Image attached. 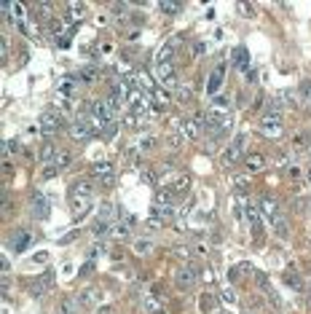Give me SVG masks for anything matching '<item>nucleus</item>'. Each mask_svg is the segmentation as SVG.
Returning <instances> with one entry per match:
<instances>
[{
  "label": "nucleus",
  "instance_id": "6e6d98bb",
  "mask_svg": "<svg viewBox=\"0 0 311 314\" xmlns=\"http://www.w3.org/2000/svg\"><path fill=\"white\" fill-rule=\"evenodd\" d=\"M274 164H276V167H284V164H287V156H284V153H276V156H274Z\"/></svg>",
  "mask_w": 311,
  "mask_h": 314
},
{
  "label": "nucleus",
  "instance_id": "a19ab883",
  "mask_svg": "<svg viewBox=\"0 0 311 314\" xmlns=\"http://www.w3.org/2000/svg\"><path fill=\"white\" fill-rule=\"evenodd\" d=\"M167 145H169V151H180L182 134H169V137H167Z\"/></svg>",
  "mask_w": 311,
  "mask_h": 314
},
{
  "label": "nucleus",
  "instance_id": "09e8293b",
  "mask_svg": "<svg viewBox=\"0 0 311 314\" xmlns=\"http://www.w3.org/2000/svg\"><path fill=\"white\" fill-rule=\"evenodd\" d=\"M223 301H225V304H236V293L231 290V287H225V290H223Z\"/></svg>",
  "mask_w": 311,
  "mask_h": 314
},
{
  "label": "nucleus",
  "instance_id": "20e7f679",
  "mask_svg": "<svg viewBox=\"0 0 311 314\" xmlns=\"http://www.w3.org/2000/svg\"><path fill=\"white\" fill-rule=\"evenodd\" d=\"M244 148H247V134H236L231 148L223 153V167H234V164L244 156Z\"/></svg>",
  "mask_w": 311,
  "mask_h": 314
},
{
  "label": "nucleus",
  "instance_id": "5701e85b",
  "mask_svg": "<svg viewBox=\"0 0 311 314\" xmlns=\"http://www.w3.org/2000/svg\"><path fill=\"white\" fill-rule=\"evenodd\" d=\"M59 94L72 100V97H75V81H72V78H62V81H59Z\"/></svg>",
  "mask_w": 311,
  "mask_h": 314
},
{
  "label": "nucleus",
  "instance_id": "dca6fc26",
  "mask_svg": "<svg viewBox=\"0 0 311 314\" xmlns=\"http://www.w3.org/2000/svg\"><path fill=\"white\" fill-rule=\"evenodd\" d=\"M75 81H81V83L91 86V83H97V81H100V70H97L94 65H86V67H81V70H78Z\"/></svg>",
  "mask_w": 311,
  "mask_h": 314
},
{
  "label": "nucleus",
  "instance_id": "5fc2aeb1",
  "mask_svg": "<svg viewBox=\"0 0 311 314\" xmlns=\"http://www.w3.org/2000/svg\"><path fill=\"white\" fill-rule=\"evenodd\" d=\"M303 143H306V137H303V134H298V137L292 140V148H295V151H303Z\"/></svg>",
  "mask_w": 311,
  "mask_h": 314
},
{
  "label": "nucleus",
  "instance_id": "f3484780",
  "mask_svg": "<svg viewBox=\"0 0 311 314\" xmlns=\"http://www.w3.org/2000/svg\"><path fill=\"white\" fill-rule=\"evenodd\" d=\"M150 100H153V105H158V108H167V105L172 102V97H169V91L164 89L161 83H156L153 91H150Z\"/></svg>",
  "mask_w": 311,
  "mask_h": 314
},
{
  "label": "nucleus",
  "instance_id": "79ce46f5",
  "mask_svg": "<svg viewBox=\"0 0 311 314\" xmlns=\"http://www.w3.org/2000/svg\"><path fill=\"white\" fill-rule=\"evenodd\" d=\"M284 282H287L290 287H295V290H303V279L298 274H287V276H284Z\"/></svg>",
  "mask_w": 311,
  "mask_h": 314
},
{
  "label": "nucleus",
  "instance_id": "4c0bfd02",
  "mask_svg": "<svg viewBox=\"0 0 311 314\" xmlns=\"http://www.w3.org/2000/svg\"><path fill=\"white\" fill-rule=\"evenodd\" d=\"M35 8H38L40 14L46 16V19H54V16H51V14H54V3H46V0H40V3L35 5Z\"/></svg>",
  "mask_w": 311,
  "mask_h": 314
},
{
  "label": "nucleus",
  "instance_id": "13d9d810",
  "mask_svg": "<svg viewBox=\"0 0 311 314\" xmlns=\"http://www.w3.org/2000/svg\"><path fill=\"white\" fill-rule=\"evenodd\" d=\"M11 272V263H8V258H3V276H8Z\"/></svg>",
  "mask_w": 311,
  "mask_h": 314
},
{
  "label": "nucleus",
  "instance_id": "7c9ffc66",
  "mask_svg": "<svg viewBox=\"0 0 311 314\" xmlns=\"http://www.w3.org/2000/svg\"><path fill=\"white\" fill-rule=\"evenodd\" d=\"M134 252H137V255H148V252H153V242H148V239H137V242H134Z\"/></svg>",
  "mask_w": 311,
  "mask_h": 314
},
{
  "label": "nucleus",
  "instance_id": "9d476101",
  "mask_svg": "<svg viewBox=\"0 0 311 314\" xmlns=\"http://www.w3.org/2000/svg\"><path fill=\"white\" fill-rule=\"evenodd\" d=\"M196 266H188L182 269V272H177V276H174V285L180 287V290H191L193 285H196Z\"/></svg>",
  "mask_w": 311,
  "mask_h": 314
},
{
  "label": "nucleus",
  "instance_id": "ddd939ff",
  "mask_svg": "<svg viewBox=\"0 0 311 314\" xmlns=\"http://www.w3.org/2000/svg\"><path fill=\"white\" fill-rule=\"evenodd\" d=\"M180 134L185 140H199L201 137V121H196V118H182L180 121Z\"/></svg>",
  "mask_w": 311,
  "mask_h": 314
},
{
  "label": "nucleus",
  "instance_id": "2f4dec72",
  "mask_svg": "<svg viewBox=\"0 0 311 314\" xmlns=\"http://www.w3.org/2000/svg\"><path fill=\"white\" fill-rule=\"evenodd\" d=\"M129 234H132V229H129L126 223H115V226H113V231H110V236H115V239H126Z\"/></svg>",
  "mask_w": 311,
  "mask_h": 314
},
{
  "label": "nucleus",
  "instance_id": "3c124183",
  "mask_svg": "<svg viewBox=\"0 0 311 314\" xmlns=\"http://www.w3.org/2000/svg\"><path fill=\"white\" fill-rule=\"evenodd\" d=\"M91 272H94V261H86V263L81 266V272H78V274H81V276H86V274H91Z\"/></svg>",
  "mask_w": 311,
  "mask_h": 314
},
{
  "label": "nucleus",
  "instance_id": "de8ad7c7",
  "mask_svg": "<svg viewBox=\"0 0 311 314\" xmlns=\"http://www.w3.org/2000/svg\"><path fill=\"white\" fill-rule=\"evenodd\" d=\"M115 70H118L121 76H132V65H129V62H118V65H115ZM132 78H134V76H132Z\"/></svg>",
  "mask_w": 311,
  "mask_h": 314
},
{
  "label": "nucleus",
  "instance_id": "680f3d73",
  "mask_svg": "<svg viewBox=\"0 0 311 314\" xmlns=\"http://www.w3.org/2000/svg\"><path fill=\"white\" fill-rule=\"evenodd\" d=\"M3 169H5V172H14V164H11V158H5V164H3Z\"/></svg>",
  "mask_w": 311,
  "mask_h": 314
},
{
  "label": "nucleus",
  "instance_id": "864d4df0",
  "mask_svg": "<svg viewBox=\"0 0 311 314\" xmlns=\"http://www.w3.org/2000/svg\"><path fill=\"white\" fill-rule=\"evenodd\" d=\"M174 252H177V258H182V261L191 258V250H188V247H174Z\"/></svg>",
  "mask_w": 311,
  "mask_h": 314
},
{
  "label": "nucleus",
  "instance_id": "37998d69",
  "mask_svg": "<svg viewBox=\"0 0 311 314\" xmlns=\"http://www.w3.org/2000/svg\"><path fill=\"white\" fill-rule=\"evenodd\" d=\"M234 186L239 188V194H244L247 186H249V177H247V175H236V177H234Z\"/></svg>",
  "mask_w": 311,
  "mask_h": 314
},
{
  "label": "nucleus",
  "instance_id": "473e14b6",
  "mask_svg": "<svg viewBox=\"0 0 311 314\" xmlns=\"http://www.w3.org/2000/svg\"><path fill=\"white\" fill-rule=\"evenodd\" d=\"M94 298H97V290H83L81 295H78V306H81V309H83V306H91V304H94Z\"/></svg>",
  "mask_w": 311,
  "mask_h": 314
},
{
  "label": "nucleus",
  "instance_id": "4468645a",
  "mask_svg": "<svg viewBox=\"0 0 311 314\" xmlns=\"http://www.w3.org/2000/svg\"><path fill=\"white\" fill-rule=\"evenodd\" d=\"M33 215L38 220H46L48 218V199L40 194V191H35V194H33Z\"/></svg>",
  "mask_w": 311,
  "mask_h": 314
},
{
  "label": "nucleus",
  "instance_id": "0e129e2a",
  "mask_svg": "<svg viewBox=\"0 0 311 314\" xmlns=\"http://www.w3.org/2000/svg\"><path fill=\"white\" fill-rule=\"evenodd\" d=\"M57 46L59 48H67V38H57Z\"/></svg>",
  "mask_w": 311,
  "mask_h": 314
},
{
  "label": "nucleus",
  "instance_id": "a18cd8bd",
  "mask_svg": "<svg viewBox=\"0 0 311 314\" xmlns=\"http://www.w3.org/2000/svg\"><path fill=\"white\" fill-rule=\"evenodd\" d=\"M54 276H57V272H54V269H48V272H43V276H40V279L46 282V287H48V290L54 287Z\"/></svg>",
  "mask_w": 311,
  "mask_h": 314
},
{
  "label": "nucleus",
  "instance_id": "f704fd0d",
  "mask_svg": "<svg viewBox=\"0 0 311 314\" xmlns=\"http://www.w3.org/2000/svg\"><path fill=\"white\" fill-rule=\"evenodd\" d=\"M158 8H161L167 16H174V14H180V11H182V5L180 3H158Z\"/></svg>",
  "mask_w": 311,
  "mask_h": 314
},
{
  "label": "nucleus",
  "instance_id": "8fccbe9b",
  "mask_svg": "<svg viewBox=\"0 0 311 314\" xmlns=\"http://www.w3.org/2000/svg\"><path fill=\"white\" fill-rule=\"evenodd\" d=\"M180 100H193V86H182V89H180Z\"/></svg>",
  "mask_w": 311,
  "mask_h": 314
},
{
  "label": "nucleus",
  "instance_id": "0eeeda50",
  "mask_svg": "<svg viewBox=\"0 0 311 314\" xmlns=\"http://www.w3.org/2000/svg\"><path fill=\"white\" fill-rule=\"evenodd\" d=\"M223 81H225V62H220L215 70L209 73V78H207V94L217 97V91L223 89Z\"/></svg>",
  "mask_w": 311,
  "mask_h": 314
},
{
  "label": "nucleus",
  "instance_id": "bf43d9fd",
  "mask_svg": "<svg viewBox=\"0 0 311 314\" xmlns=\"http://www.w3.org/2000/svg\"><path fill=\"white\" fill-rule=\"evenodd\" d=\"M78 236V231H70V234H67V236L62 239V244H67V242H72V239H75Z\"/></svg>",
  "mask_w": 311,
  "mask_h": 314
},
{
  "label": "nucleus",
  "instance_id": "cd10ccee",
  "mask_svg": "<svg viewBox=\"0 0 311 314\" xmlns=\"http://www.w3.org/2000/svg\"><path fill=\"white\" fill-rule=\"evenodd\" d=\"M54 105H57V113H62V116H70L72 113V100H67V97H62V94L54 100Z\"/></svg>",
  "mask_w": 311,
  "mask_h": 314
},
{
  "label": "nucleus",
  "instance_id": "a878e982",
  "mask_svg": "<svg viewBox=\"0 0 311 314\" xmlns=\"http://www.w3.org/2000/svg\"><path fill=\"white\" fill-rule=\"evenodd\" d=\"M201 309L209 312V314H217V298H215V295H209V293H204V295H201Z\"/></svg>",
  "mask_w": 311,
  "mask_h": 314
},
{
  "label": "nucleus",
  "instance_id": "6ab92c4d",
  "mask_svg": "<svg viewBox=\"0 0 311 314\" xmlns=\"http://www.w3.org/2000/svg\"><path fill=\"white\" fill-rule=\"evenodd\" d=\"M231 62H234V67H239V70H247V67H249V54H247V48H244V46L234 48V57H231Z\"/></svg>",
  "mask_w": 311,
  "mask_h": 314
},
{
  "label": "nucleus",
  "instance_id": "6e6552de",
  "mask_svg": "<svg viewBox=\"0 0 311 314\" xmlns=\"http://www.w3.org/2000/svg\"><path fill=\"white\" fill-rule=\"evenodd\" d=\"M260 132L266 134V137H282V116H263V121H260Z\"/></svg>",
  "mask_w": 311,
  "mask_h": 314
},
{
  "label": "nucleus",
  "instance_id": "e433bc0d",
  "mask_svg": "<svg viewBox=\"0 0 311 314\" xmlns=\"http://www.w3.org/2000/svg\"><path fill=\"white\" fill-rule=\"evenodd\" d=\"M100 220H107V223L113 220V204H110V201L100 204Z\"/></svg>",
  "mask_w": 311,
  "mask_h": 314
},
{
  "label": "nucleus",
  "instance_id": "c9c22d12",
  "mask_svg": "<svg viewBox=\"0 0 311 314\" xmlns=\"http://www.w3.org/2000/svg\"><path fill=\"white\" fill-rule=\"evenodd\" d=\"M156 145H158V140H156V137H150V134H145V137L139 140V145H137V148H139V151H153Z\"/></svg>",
  "mask_w": 311,
  "mask_h": 314
},
{
  "label": "nucleus",
  "instance_id": "7ed1b4c3",
  "mask_svg": "<svg viewBox=\"0 0 311 314\" xmlns=\"http://www.w3.org/2000/svg\"><path fill=\"white\" fill-rule=\"evenodd\" d=\"M91 177H94L102 188L115 186V169H113V164H107V161H97L94 167H91Z\"/></svg>",
  "mask_w": 311,
  "mask_h": 314
},
{
  "label": "nucleus",
  "instance_id": "f8f14e48",
  "mask_svg": "<svg viewBox=\"0 0 311 314\" xmlns=\"http://www.w3.org/2000/svg\"><path fill=\"white\" fill-rule=\"evenodd\" d=\"M244 212H247V220H249V229H252V234L258 236L260 234V204H255V201H249L247 199V204H244Z\"/></svg>",
  "mask_w": 311,
  "mask_h": 314
},
{
  "label": "nucleus",
  "instance_id": "39448f33",
  "mask_svg": "<svg viewBox=\"0 0 311 314\" xmlns=\"http://www.w3.org/2000/svg\"><path fill=\"white\" fill-rule=\"evenodd\" d=\"M67 134H70L75 143H86V140L94 137V129H91L89 121H83V118H75L70 126H67Z\"/></svg>",
  "mask_w": 311,
  "mask_h": 314
},
{
  "label": "nucleus",
  "instance_id": "f03ea898",
  "mask_svg": "<svg viewBox=\"0 0 311 314\" xmlns=\"http://www.w3.org/2000/svg\"><path fill=\"white\" fill-rule=\"evenodd\" d=\"M38 126H40L43 134H54V132H59V129L65 126V116L57 113V110H43L40 118H38Z\"/></svg>",
  "mask_w": 311,
  "mask_h": 314
},
{
  "label": "nucleus",
  "instance_id": "c756f323",
  "mask_svg": "<svg viewBox=\"0 0 311 314\" xmlns=\"http://www.w3.org/2000/svg\"><path fill=\"white\" fill-rule=\"evenodd\" d=\"M274 234H276V236L279 239H287L290 236V223H287V220H276V223H274Z\"/></svg>",
  "mask_w": 311,
  "mask_h": 314
},
{
  "label": "nucleus",
  "instance_id": "4d7b16f0",
  "mask_svg": "<svg viewBox=\"0 0 311 314\" xmlns=\"http://www.w3.org/2000/svg\"><path fill=\"white\" fill-rule=\"evenodd\" d=\"M97 314H115L113 306H102V309H97Z\"/></svg>",
  "mask_w": 311,
  "mask_h": 314
},
{
  "label": "nucleus",
  "instance_id": "4be33fe9",
  "mask_svg": "<svg viewBox=\"0 0 311 314\" xmlns=\"http://www.w3.org/2000/svg\"><path fill=\"white\" fill-rule=\"evenodd\" d=\"M70 164H72V153L67 151V148H59V156H57V161H54V167L62 172V169L70 167Z\"/></svg>",
  "mask_w": 311,
  "mask_h": 314
},
{
  "label": "nucleus",
  "instance_id": "bb28decb",
  "mask_svg": "<svg viewBox=\"0 0 311 314\" xmlns=\"http://www.w3.org/2000/svg\"><path fill=\"white\" fill-rule=\"evenodd\" d=\"M110 231H113V226L107 223V220H97V223H94V236H97V239L110 236Z\"/></svg>",
  "mask_w": 311,
  "mask_h": 314
},
{
  "label": "nucleus",
  "instance_id": "aec40b11",
  "mask_svg": "<svg viewBox=\"0 0 311 314\" xmlns=\"http://www.w3.org/2000/svg\"><path fill=\"white\" fill-rule=\"evenodd\" d=\"M172 201H174V191L172 188L156 191V207H172Z\"/></svg>",
  "mask_w": 311,
  "mask_h": 314
},
{
  "label": "nucleus",
  "instance_id": "423d86ee",
  "mask_svg": "<svg viewBox=\"0 0 311 314\" xmlns=\"http://www.w3.org/2000/svg\"><path fill=\"white\" fill-rule=\"evenodd\" d=\"M156 73H158V81H161L164 89H177V70H174L172 62H161L156 65Z\"/></svg>",
  "mask_w": 311,
  "mask_h": 314
},
{
  "label": "nucleus",
  "instance_id": "2eb2a0df",
  "mask_svg": "<svg viewBox=\"0 0 311 314\" xmlns=\"http://www.w3.org/2000/svg\"><path fill=\"white\" fill-rule=\"evenodd\" d=\"M266 167V158H263V153H247L244 156V169H247V175H255V172H263Z\"/></svg>",
  "mask_w": 311,
  "mask_h": 314
},
{
  "label": "nucleus",
  "instance_id": "1a4fd4ad",
  "mask_svg": "<svg viewBox=\"0 0 311 314\" xmlns=\"http://www.w3.org/2000/svg\"><path fill=\"white\" fill-rule=\"evenodd\" d=\"M30 242H33V234H30V231H22V229L14 231V234L8 236V247L14 250V252H24V250L30 247Z\"/></svg>",
  "mask_w": 311,
  "mask_h": 314
},
{
  "label": "nucleus",
  "instance_id": "69168bd1",
  "mask_svg": "<svg viewBox=\"0 0 311 314\" xmlns=\"http://www.w3.org/2000/svg\"><path fill=\"white\" fill-rule=\"evenodd\" d=\"M309 180H311V175H309Z\"/></svg>",
  "mask_w": 311,
  "mask_h": 314
},
{
  "label": "nucleus",
  "instance_id": "052dcab7",
  "mask_svg": "<svg viewBox=\"0 0 311 314\" xmlns=\"http://www.w3.org/2000/svg\"><path fill=\"white\" fill-rule=\"evenodd\" d=\"M242 11H244V14H255V8L249 3H242Z\"/></svg>",
  "mask_w": 311,
  "mask_h": 314
},
{
  "label": "nucleus",
  "instance_id": "f257e3e1",
  "mask_svg": "<svg viewBox=\"0 0 311 314\" xmlns=\"http://www.w3.org/2000/svg\"><path fill=\"white\" fill-rule=\"evenodd\" d=\"M70 207L75 218H83V215L91 209V196H94V186L89 180H75L70 186Z\"/></svg>",
  "mask_w": 311,
  "mask_h": 314
},
{
  "label": "nucleus",
  "instance_id": "c85d7f7f",
  "mask_svg": "<svg viewBox=\"0 0 311 314\" xmlns=\"http://www.w3.org/2000/svg\"><path fill=\"white\" fill-rule=\"evenodd\" d=\"M139 180L148 183V186H156V183H158V172L153 167H145L142 172H139Z\"/></svg>",
  "mask_w": 311,
  "mask_h": 314
},
{
  "label": "nucleus",
  "instance_id": "412c9836",
  "mask_svg": "<svg viewBox=\"0 0 311 314\" xmlns=\"http://www.w3.org/2000/svg\"><path fill=\"white\" fill-rule=\"evenodd\" d=\"M57 156H59V148L54 145V143H46L43 148H40V161H57Z\"/></svg>",
  "mask_w": 311,
  "mask_h": 314
},
{
  "label": "nucleus",
  "instance_id": "ea45409f",
  "mask_svg": "<svg viewBox=\"0 0 311 314\" xmlns=\"http://www.w3.org/2000/svg\"><path fill=\"white\" fill-rule=\"evenodd\" d=\"M145 226H148V229H164V226H167V223H164L161 218H156V215L150 212L148 218H145Z\"/></svg>",
  "mask_w": 311,
  "mask_h": 314
},
{
  "label": "nucleus",
  "instance_id": "603ef678",
  "mask_svg": "<svg viewBox=\"0 0 311 314\" xmlns=\"http://www.w3.org/2000/svg\"><path fill=\"white\" fill-rule=\"evenodd\" d=\"M207 51V43H193V57H201V54H204Z\"/></svg>",
  "mask_w": 311,
  "mask_h": 314
},
{
  "label": "nucleus",
  "instance_id": "c03bdc74",
  "mask_svg": "<svg viewBox=\"0 0 311 314\" xmlns=\"http://www.w3.org/2000/svg\"><path fill=\"white\" fill-rule=\"evenodd\" d=\"M57 175H59V169L54 167V164H48V167L43 169V175H40V177H43V180H54Z\"/></svg>",
  "mask_w": 311,
  "mask_h": 314
},
{
  "label": "nucleus",
  "instance_id": "72a5a7b5",
  "mask_svg": "<svg viewBox=\"0 0 311 314\" xmlns=\"http://www.w3.org/2000/svg\"><path fill=\"white\" fill-rule=\"evenodd\" d=\"M75 312H78L75 301H72V298H62V304H59V314H75Z\"/></svg>",
  "mask_w": 311,
  "mask_h": 314
},
{
  "label": "nucleus",
  "instance_id": "b1692460",
  "mask_svg": "<svg viewBox=\"0 0 311 314\" xmlns=\"http://www.w3.org/2000/svg\"><path fill=\"white\" fill-rule=\"evenodd\" d=\"M142 306H145V312H148V314H158V312H161V298H158V295H145Z\"/></svg>",
  "mask_w": 311,
  "mask_h": 314
},
{
  "label": "nucleus",
  "instance_id": "58836bf2",
  "mask_svg": "<svg viewBox=\"0 0 311 314\" xmlns=\"http://www.w3.org/2000/svg\"><path fill=\"white\" fill-rule=\"evenodd\" d=\"M14 153H22V145L16 140H5V158L14 156Z\"/></svg>",
  "mask_w": 311,
  "mask_h": 314
},
{
  "label": "nucleus",
  "instance_id": "e2e57ef3",
  "mask_svg": "<svg viewBox=\"0 0 311 314\" xmlns=\"http://www.w3.org/2000/svg\"><path fill=\"white\" fill-rule=\"evenodd\" d=\"M290 177H301V169H298V167H290Z\"/></svg>",
  "mask_w": 311,
  "mask_h": 314
},
{
  "label": "nucleus",
  "instance_id": "9b49d317",
  "mask_svg": "<svg viewBox=\"0 0 311 314\" xmlns=\"http://www.w3.org/2000/svg\"><path fill=\"white\" fill-rule=\"evenodd\" d=\"M260 212L266 215L268 218V223H276V220H282V212H279V204L276 201L271 199V196H263V199H260Z\"/></svg>",
  "mask_w": 311,
  "mask_h": 314
},
{
  "label": "nucleus",
  "instance_id": "49530a36",
  "mask_svg": "<svg viewBox=\"0 0 311 314\" xmlns=\"http://www.w3.org/2000/svg\"><path fill=\"white\" fill-rule=\"evenodd\" d=\"M255 282H258V285H260V287H263V290H266V293H268V290H271V285H268V276H266V274H260V272H258V274H255Z\"/></svg>",
  "mask_w": 311,
  "mask_h": 314
},
{
  "label": "nucleus",
  "instance_id": "393cba45",
  "mask_svg": "<svg viewBox=\"0 0 311 314\" xmlns=\"http://www.w3.org/2000/svg\"><path fill=\"white\" fill-rule=\"evenodd\" d=\"M150 212H153L156 218H161L164 223H172V220H174V209L172 207H153Z\"/></svg>",
  "mask_w": 311,
  "mask_h": 314
},
{
  "label": "nucleus",
  "instance_id": "a211bd4d",
  "mask_svg": "<svg viewBox=\"0 0 311 314\" xmlns=\"http://www.w3.org/2000/svg\"><path fill=\"white\" fill-rule=\"evenodd\" d=\"M169 188L174 191V196H177V194H188V191H191V175L180 172V175L172 180V186H169Z\"/></svg>",
  "mask_w": 311,
  "mask_h": 314
}]
</instances>
